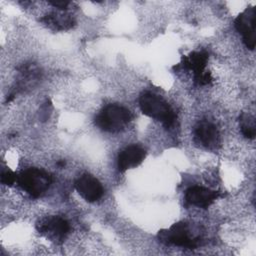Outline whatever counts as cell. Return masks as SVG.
Returning a JSON list of instances; mask_svg holds the SVG:
<instances>
[{
    "mask_svg": "<svg viewBox=\"0 0 256 256\" xmlns=\"http://www.w3.org/2000/svg\"><path fill=\"white\" fill-rule=\"evenodd\" d=\"M49 3L51 4V5H53L54 7H57L58 9H66V7L69 5V1H64V0H62V1H49Z\"/></svg>",
    "mask_w": 256,
    "mask_h": 256,
    "instance_id": "cell-16",
    "label": "cell"
},
{
    "mask_svg": "<svg viewBox=\"0 0 256 256\" xmlns=\"http://www.w3.org/2000/svg\"><path fill=\"white\" fill-rule=\"evenodd\" d=\"M139 106L144 115L161 121L166 128L171 127L176 120V114L170 105L154 93L142 94L139 98Z\"/></svg>",
    "mask_w": 256,
    "mask_h": 256,
    "instance_id": "cell-1",
    "label": "cell"
},
{
    "mask_svg": "<svg viewBox=\"0 0 256 256\" xmlns=\"http://www.w3.org/2000/svg\"><path fill=\"white\" fill-rule=\"evenodd\" d=\"M220 192L211 190L202 186H191L186 190L185 200L188 204L194 205L200 208H207L210 206L218 197Z\"/></svg>",
    "mask_w": 256,
    "mask_h": 256,
    "instance_id": "cell-8",
    "label": "cell"
},
{
    "mask_svg": "<svg viewBox=\"0 0 256 256\" xmlns=\"http://www.w3.org/2000/svg\"><path fill=\"white\" fill-rule=\"evenodd\" d=\"M36 227L39 233L46 235L53 240H62L70 230L67 220L59 216H51L42 219L38 222Z\"/></svg>",
    "mask_w": 256,
    "mask_h": 256,
    "instance_id": "cell-7",
    "label": "cell"
},
{
    "mask_svg": "<svg viewBox=\"0 0 256 256\" xmlns=\"http://www.w3.org/2000/svg\"><path fill=\"white\" fill-rule=\"evenodd\" d=\"M16 181H17V176L13 171H11L8 168L2 170V172H1V182L4 185L10 186V185L14 184Z\"/></svg>",
    "mask_w": 256,
    "mask_h": 256,
    "instance_id": "cell-14",
    "label": "cell"
},
{
    "mask_svg": "<svg viewBox=\"0 0 256 256\" xmlns=\"http://www.w3.org/2000/svg\"><path fill=\"white\" fill-rule=\"evenodd\" d=\"M146 156V151L139 145L133 144L123 149L117 158V166L119 171L124 172L134 168L142 163Z\"/></svg>",
    "mask_w": 256,
    "mask_h": 256,
    "instance_id": "cell-9",
    "label": "cell"
},
{
    "mask_svg": "<svg viewBox=\"0 0 256 256\" xmlns=\"http://www.w3.org/2000/svg\"><path fill=\"white\" fill-rule=\"evenodd\" d=\"M17 183L32 197H39L46 192L51 184V176L37 168H29L17 176Z\"/></svg>",
    "mask_w": 256,
    "mask_h": 256,
    "instance_id": "cell-3",
    "label": "cell"
},
{
    "mask_svg": "<svg viewBox=\"0 0 256 256\" xmlns=\"http://www.w3.org/2000/svg\"><path fill=\"white\" fill-rule=\"evenodd\" d=\"M74 185L78 194L87 202H95L99 200L104 193L100 181L90 174L81 175L77 178Z\"/></svg>",
    "mask_w": 256,
    "mask_h": 256,
    "instance_id": "cell-6",
    "label": "cell"
},
{
    "mask_svg": "<svg viewBox=\"0 0 256 256\" xmlns=\"http://www.w3.org/2000/svg\"><path fill=\"white\" fill-rule=\"evenodd\" d=\"M158 239L166 245L172 244L188 249H195L199 245L198 239L189 236L188 225L184 222L175 223L169 229L160 230Z\"/></svg>",
    "mask_w": 256,
    "mask_h": 256,
    "instance_id": "cell-4",
    "label": "cell"
},
{
    "mask_svg": "<svg viewBox=\"0 0 256 256\" xmlns=\"http://www.w3.org/2000/svg\"><path fill=\"white\" fill-rule=\"evenodd\" d=\"M195 138L202 146L214 148L219 142V133L213 123L201 121L195 127Z\"/></svg>",
    "mask_w": 256,
    "mask_h": 256,
    "instance_id": "cell-10",
    "label": "cell"
},
{
    "mask_svg": "<svg viewBox=\"0 0 256 256\" xmlns=\"http://www.w3.org/2000/svg\"><path fill=\"white\" fill-rule=\"evenodd\" d=\"M255 17V7H249L246 8L242 13H240L234 21L237 31L242 35L245 46L250 50H253L255 48L256 43Z\"/></svg>",
    "mask_w": 256,
    "mask_h": 256,
    "instance_id": "cell-5",
    "label": "cell"
},
{
    "mask_svg": "<svg viewBox=\"0 0 256 256\" xmlns=\"http://www.w3.org/2000/svg\"><path fill=\"white\" fill-rule=\"evenodd\" d=\"M132 119L131 112L117 104L105 106L95 117V125L106 132H118L122 130Z\"/></svg>",
    "mask_w": 256,
    "mask_h": 256,
    "instance_id": "cell-2",
    "label": "cell"
},
{
    "mask_svg": "<svg viewBox=\"0 0 256 256\" xmlns=\"http://www.w3.org/2000/svg\"><path fill=\"white\" fill-rule=\"evenodd\" d=\"M207 61L208 53L206 51H194L188 56H184L182 58L181 66L185 69L193 71L194 78H196L205 72Z\"/></svg>",
    "mask_w": 256,
    "mask_h": 256,
    "instance_id": "cell-11",
    "label": "cell"
},
{
    "mask_svg": "<svg viewBox=\"0 0 256 256\" xmlns=\"http://www.w3.org/2000/svg\"><path fill=\"white\" fill-rule=\"evenodd\" d=\"M43 20L46 21V23L48 24H54L55 26H59L61 28L69 27L72 24V20L69 17H64L63 15H49Z\"/></svg>",
    "mask_w": 256,
    "mask_h": 256,
    "instance_id": "cell-13",
    "label": "cell"
},
{
    "mask_svg": "<svg viewBox=\"0 0 256 256\" xmlns=\"http://www.w3.org/2000/svg\"><path fill=\"white\" fill-rule=\"evenodd\" d=\"M239 122H240L241 132L244 135V137L248 139H254L256 134L254 118L249 114L242 113L239 118Z\"/></svg>",
    "mask_w": 256,
    "mask_h": 256,
    "instance_id": "cell-12",
    "label": "cell"
},
{
    "mask_svg": "<svg viewBox=\"0 0 256 256\" xmlns=\"http://www.w3.org/2000/svg\"><path fill=\"white\" fill-rule=\"evenodd\" d=\"M195 82L198 83L199 85H206V84H209L211 81H212V77H211V74L210 72H204L203 74H201L200 76L194 78Z\"/></svg>",
    "mask_w": 256,
    "mask_h": 256,
    "instance_id": "cell-15",
    "label": "cell"
}]
</instances>
